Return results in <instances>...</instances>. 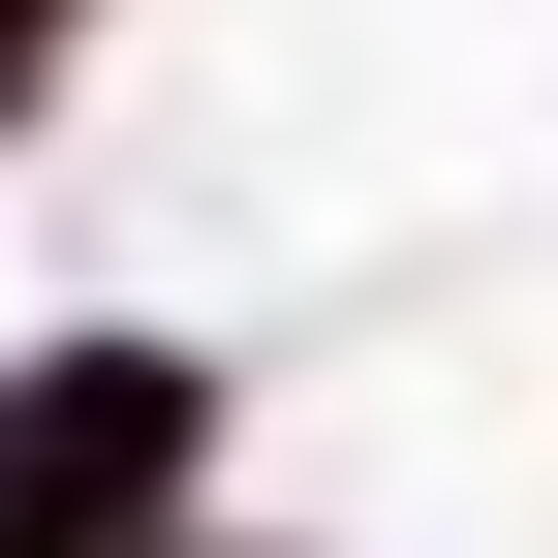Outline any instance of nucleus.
<instances>
[{
	"label": "nucleus",
	"mask_w": 558,
	"mask_h": 558,
	"mask_svg": "<svg viewBox=\"0 0 558 558\" xmlns=\"http://www.w3.org/2000/svg\"><path fill=\"white\" fill-rule=\"evenodd\" d=\"M248 497V341L218 311H32L0 341V558H186Z\"/></svg>",
	"instance_id": "f257e3e1"
},
{
	"label": "nucleus",
	"mask_w": 558,
	"mask_h": 558,
	"mask_svg": "<svg viewBox=\"0 0 558 558\" xmlns=\"http://www.w3.org/2000/svg\"><path fill=\"white\" fill-rule=\"evenodd\" d=\"M62 94H94V0H0V156H32Z\"/></svg>",
	"instance_id": "f03ea898"
},
{
	"label": "nucleus",
	"mask_w": 558,
	"mask_h": 558,
	"mask_svg": "<svg viewBox=\"0 0 558 558\" xmlns=\"http://www.w3.org/2000/svg\"><path fill=\"white\" fill-rule=\"evenodd\" d=\"M186 558H341V527H248V497H218V527H186Z\"/></svg>",
	"instance_id": "7ed1b4c3"
}]
</instances>
